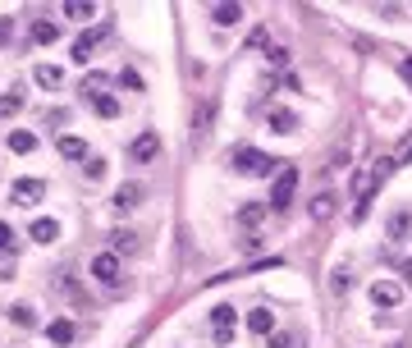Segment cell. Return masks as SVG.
I'll return each instance as SVG.
<instances>
[{
    "instance_id": "8fae6325",
    "label": "cell",
    "mask_w": 412,
    "mask_h": 348,
    "mask_svg": "<svg viewBox=\"0 0 412 348\" xmlns=\"http://www.w3.org/2000/svg\"><path fill=\"white\" fill-rule=\"evenodd\" d=\"M211 19H216L220 28H234V23H243V5L225 0V5H216V10H211Z\"/></svg>"
},
{
    "instance_id": "f546056e",
    "label": "cell",
    "mask_w": 412,
    "mask_h": 348,
    "mask_svg": "<svg viewBox=\"0 0 412 348\" xmlns=\"http://www.w3.org/2000/svg\"><path fill=\"white\" fill-rule=\"evenodd\" d=\"M271 348H303L298 335H271Z\"/></svg>"
},
{
    "instance_id": "4dcf8cb0",
    "label": "cell",
    "mask_w": 412,
    "mask_h": 348,
    "mask_svg": "<svg viewBox=\"0 0 412 348\" xmlns=\"http://www.w3.org/2000/svg\"><path fill=\"white\" fill-rule=\"evenodd\" d=\"M14 321H19V326H33V321H37V316H33V307H14Z\"/></svg>"
},
{
    "instance_id": "d6986e66",
    "label": "cell",
    "mask_w": 412,
    "mask_h": 348,
    "mask_svg": "<svg viewBox=\"0 0 412 348\" xmlns=\"http://www.w3.org/2000/svg\"><path fill=\"white\" fill-rule=\"evenodd\" d=\"M33 147H37V138H33V133H28V129H14V133H10V152L28 156V152H33Z\"/></svg>"
},
{
    "instance_id": "5b68a950",
    "label": "cell",
    "mask_w": 412,
    "mask_h": 348,
    "mask_svg": "<svg viewBox=\"0 0 412 348\" xmlns=\"http://www.w3.org/2000/svg\"><path fill=\"white\" fill-rule=\"evenodd\" d=\"M138 248H142L138 229H110V252H115V257H133Z\"/></svg>"
},
{
    "instance_id": "f1b7e54d",
    "label": "cell",
    "mask_w": 412,
    "mask_h": 348,
    "mask_svg": "<svg viewBox=\"0 0 412 348\" xmlns=\"http://www.w3.org/2000/svg\"><path fill=\"white\" fill-rule=\"evenodd\" d=\"M120 83L129 87V92H142V87H147V83H142V74H138V69H124V74H120Z\"/></svg>"
},
{
    "instance_id": "d4e9b609",
    "label": "cell",
    "mask_w": 412,
    "mask_h": 348,
    "mask_svg": "<svg viewBox=\"0 0 412 348\" xmlns=\"http://www.w3.org/2000/svg\"><path fill=\"white\" fill-rule=\"evenodd\" d=\"M106 83H110L106 74H87V78H83V92H87L92 101H97V97H101V87H106Z\"/></svg>"
},
{
    "instance_id": "d590c367",
    "label": "cell",
    "mask_w": 412,
    "mask_h": 348,
    "mask_svg": "<svg viewBox=\"0 0 412 348\" xmlns=\"http://www.w3.org/2000/svg\"><path fill=\"white\" fill-rule=\"evenodd\" d=\"M403 280H408V284H412V257H408V261H403Z\"/></svg>"
},
{
    "instance_id": "9c48e42d",
    "label": "cell",
    "mask_w": 412,
    "mask_h": 348,
    "mask_svg": "<svg viewBox=\"0 0 412 348\" xmlns=\"http://www.w3.org/2000/svg\"><path fill=\"white\" fill-rule=\"evenodd\" d=\"M248 330L252 335H275V312L271 307H252L248 312Z\"/></svg>"
},
{
    "instance_id": "8d00e7d4",
    "label": "cell",
    "mask_w": 412,
    "mask_h": 348,
    "mask_svg": "<svg viewBox=\"0 0 412 348\" xmlns=\"http://www.w3.org/2000/svg\"><path fill=\"white\" fill-rule=\"evenodd\" d=\"M399 74H403V78H408V83H412V60H403V69H399Z\"/></svg>"
},
{
    "instance_id": "30bf717a",
    "label": "cell",
    "mask_w": 412,
    "mask_h": 348,
    "mask_svg": "<svg viewBox=\"0 0 412 348\" xmlns=\"http://www.w3.org/2000/svg\"><path fill=\"white\" fill-rule=\"evenodd\" d=\"M55 147H60V156H69V161H83V156H87V142L78 138V133H60Z\"/></svg>"
},
{
    "instance_id": "1f68e13d",
    "label": "cell",
    "mask_w": 412,
    "mask_h": 348,
    "mask_svg": "<svg viewBox=\"0 0 412 348\" xmlns=\"http://www.w3.org/2000/svg\"><path fill=\"white\" fill-rule=\"evenodd\" d=\"M10 248H14V229L0 220V252H10Z\"/></svg>"
},
{
    "instance_id": "836d02e7",
    "label": "cell",
    "mask_w": 412,
    "mask_h": 348,
    "mask_svg": "<svg viewBox=\"0 0 412 348\" xmlns=\"http://www.w3.org/2000/svg\"><path fill=\"white\" fill-rule=\"evenodd\" d=\"M87 179H106V161H87Z\"/></svg>"
},
{
    "instance_id": "277c9868",
    "label": "cell",
    "mask_w": 412,
    "mask_h": 348,
    "mask_svg": "<svg viewBox=\"0 0 412 348\" xmlns=\"http://www.w3.org/2000/svg\"><path fill=\"white\" fill-rule=\"evenodd\" d=\"M14 202H19V207H37V202H42L46 197V184L42 179H14Z\"/></svg>"
},
{
    "instance_id": "ffe728a7",
    "label": "cell",
    "mask_w": 412,
    "mask_h": 348,
    "mask_svg": "<svg viewBox=\"0 0 412 348\" xmlns=\"http://www.w3.org/2000/svg\"><path fill=\"white\" fill-rule=\"evenodd\" d=\"M65 14H69V19H78V23H87L92 14H97V5H92V0H69Z\"/></svg>"
},
{
    "instance_id": "ba28073f",
    "label": "cell",
    "mask_w": 412,
    "mask_h": 348,
    "mask_svg": "<svg viewBox=\"0 0 412 348\" xmlns=\"http://www.w3.org/2000/svg\"><path fill=\"white\" fill-rule=\"evenodd\" d=\"M211 326H216V339H229V335H234V326H239V312H234L229 303H220L216 312H211Z\"/></svg>"
},
{
    "instance_id": "4fadbf2b",
    "label": "cell",
    "mask_w": 412,
    "mask_h": 348,
    "mask_svg": "<svg viewBox=\"0 0 412 348\" xmlns=\"http://www.w3.org/2000/svg\"><path fill=\"white\" fill-rule=\"evenodd\" d=\"M142 202V184H120V193H115V211H133Z\"/></svg>"
},
{
    "instance_id": "ac0fdd59",
    "label": "cell",
    "mask_w": 412,
    "mask_h": 348,
    "mask_svg": "<svg viewBox=\"0 0 412 348\" xmlns=\"http://www.w3.org/2000/svg\"><path fill=\"white\" fill-rule=\"evenodd\" d=\"M412 234V211H394L390 216V239H408Z\"/></svg>"
},
{
    "instance_id": "603a6c76",
    "label": "cell",
    "mask_w": 412,
    "mask_h": 348,
    "mask_svg": "<svg viewBox=\"0 0 412 348\" xmlns=\"http://www.w3.org/2000/svg\"><path fill=\"white\" fill-rule=\"evenodd\" d=\"M261 220H266V207H243V211H239V225H243V229L261 225Z\"/></svg>"
},
{
    "instance_id": "6da1fadb",
    "label": "cell",
    "mask_w": 412,
    "mask_h": 348,
    "mask_svg": "<svg viewBox=\"0 0 412 348\" xmlns=\"http://www.w3.org/2000/svg\"><path fill=\"white\" fill-rule=\"evenodd\" d=\"M229 165H234L239 174H271V170H280V165H275L271 156H261L257 147H239V152L229 156Z\"/></svg>"
},
{
    "instance_id": "7a4b0ae2",
    "label": "cell",
    "mask_w": 412,
    "mask_h": 348,
    "mask_svg": "<svg viewBox=\"0 0 412 348\" xmlns=\"http://www.w3.org/2000/svg\"><path fill=\"white\" fill-rule=\"evenodd\" d=\"M293 193H298V174H293V170H280V174H275V188H271V207L284 211V207L293 202Z\"/></svg>"
},
{
    "instance_id": "d6a6232c",
    "label": "cell",
    "mask_w": 412,
    "mask_h": 348,
    "mask_svg": "<svg viewBox=\"0 0 412 348\" xmlns=\"http://www.w3.org/2000/svg\"><path fill=\"white\" fill-rule=\"evenodd\" d=\"M10 33H14V19H10V14H0V46L10 42Z\"/></svg>"
},
{
    "instance_id": "e0dca14e",
    "label": "cell",
    "mask_w": 412,
    "mask_h": 348,
    "mask_svg": "<svg viewBox=\"0 0 412 348\" xmlns=\"http://www.w3.org/2000/svg\"><path fill=\"white\" fill-rule=\"evenodd\" d=\"M55 37H60V28H55L51 19H37L33 23V46H51Z\"/></svg>"
},
{
    "instance_id": "484cf974",
    "label": "cell",
    "mask_w": 412,
    "mask_h": 348,
    "mask_svg": "<svg viewBox=\"0 0 412 348\" xmlns=\"http://www.w3.org/2000/svg\"><path fill=\"white\" fill-rule=\"evenodd\" d=\"M271 129L275 133H293V110H275V115H271Z\"/></svg>"
},
{
    "instance_id": "7402d4cb",
    "label": "cell",
    "mask_w": 412,
    "mask_h": 348,
    "mask_svg": "<svg viewBox=\"0 0 412 348\" xmlns=\"http://www.w3.org/2000/svg\"><path fill=\"white\" fill-rule=\"evenodd\" d=\"M37 83H42V87H60V65H37Z\"/></svg>"
},
{
    "instance_id": "83f0119b",
    "label": "cell",
    "mask_w": 412,
    "mask_h": 348,
    "mask_svg": "<svg viewBox=\"0 0 412 348\" xmlns=\"http://www.w3.org/2000/svg\"><path fill=\"white\" fill-rule=\"evenodd\" d=\"M19 106H23V92H10V97H0V120H5V115H14Z\"/></svg>"
},
{
    "instance_id": "44dd1931",
    "label": "cell",
    "mask_w": 412,
    "mask_h": 348,
    "mask_svg": "<svg viewBox=\"0 0 412 348\" xmlns=\"http://www.w3.org/2000/svg\"><path fill=\"white\" fill-rule=\"evenodd\" d=\"M330 289H335V294H348V289H353V271H348V266H335V275H330Z\"/></svg>"
},
{
    "instance_id": "8992f818",
    "label": "cell",
    "mask_w": 412,
    "mask_h": 348,
    "mask_svg": "<svg viewBox=\"0 0 412 348\" xmlns=\"http://www.w3.org/2000/svg\"><path fill=\"white\" fill-rule=\"evenodd\" d=\"M371 303L390 312V307H399V303H403V289H399L394 280H376V284H371Z\"/></svg>"
},
{
    "instance_id": "5bb4252c",
    "label": "cell",
    "mask_w": 412,
    "mask_h": 348,
    "mask_svg": "<svg viewBox=\"0 0 412 348\" xmlns=\"http://www.w3.org/2000/svg\"><path fill=\"white\" fill-rule=\"evenodd\" d=\"M46 339H51L55 348L74 344V321H51V326H46Z\"/></svg>"
},
{
    "instance_id": "e575fe53",
    "label": "cell",
    "mask_w": 412,
    "mask_h": 348,
    "mask_svg": "<svg viewBox=\"0 0 412 348\" xmlns=\"http://www.w3.org/2000/svg\"><path fill=\"white\" fill-rule=\"evenodd\" d=\"M394 161H399V165H412V142H403V147H399V156H394Z\"/></svg>"
},
{
    "instance_id": "4316f807",
    "label": "cell",
    "mask_w": 412,
    "mask_h": 348,
    "mask_svg": "<svg viewBox=\"0 0 412 348\" xmlns=\"http://www.w3.org/2000/svg\"><path fill=\"white\" fill-rule=\"evenodd\" d=\"M206 129H211V106H202V110H197V124H193V138H197V142H202V138H206Z\"/></svg>"
},
{
    "instance_id": "7c38bea8",
    "label": "cell",
    "mask_w": 412,
    "mask_h": 348,
    "mask_svg": "<svg viewBox=\"0 0 412 348\" xmlns=\"http://www.w3.org/2000/svg\"><path fill=\"white\" fill-rule=\"evenodd\" d=\"M55 239H60V220H51V216L33 220V243H55Z\"/></svg>"
},
{
    "instance_id": "9a60e30c",
    "label": "cell",
    "mask_w": 412,
    "mask_h": 348,
    "mask_svg": "<svg viewBox=\"0 0 412 348\" xmlns=\"http://www.w3.org/2000/svg\"><path fill=\"white\" fill-rule=\"evenodd\" d=\"M97 42H101V33H78V42H74V60L83 65V60H92V51H97Z\"/></svg>"
},
{
    "instance_id": "3957f363",
    "label": "cell",
    "mask_w": 412,
    "mask_h": 348,
    "mask_svg": "<svg viewBox=\"0 0 412 348\" xmlns=\"http://www.w3.org/2000/svg\"><path fill=\"white\" fill-rule=\"evenodd\" d=\"M156 156H161V138H156V133H138V138L129 142V161L147 165V161H156Z\"/></svg>"
},
{
    "instance_id": "cb8c5ba5",
    "label": "cell",
    "mask_w": 412,
    "mask_h": 348,
    "mask_svg": "<svg viewBox=\"0 0 412 348\" xmlns=\"http://www.w3.org/2000/svg\"><path fill=\"white\" fill-rule=\"evenodd\" d=\"M92 106H97V115H106V120H115V115H120V101H115V97H106V92H101V97L92 101Z\"/></svg>"
},
{
    "instance_id": "52a82bcc",
    "label": "cell",
    "mask_w": 412,
    "mask_h": 348,
    "mask_svg": "<svg viewBox=\"0 0 412 348\" xmlns=\"http://www.w3.org/2000/svg\"><path fill=\"white\" fill-rule=\"evenodd\" d=\"M92 275H97L101 284H120V257H115V252H101V257H92Z\"/></svg>"
},
{
    "instance_id": "2e32d148",
    "label": "cell",
    "mask_w": 412,
    "mask_h": 348,
    "mask_svg": "<svg viewBox=\"0 0 412 348\" xmlns=\"http://www.w3.org/2000/svg\"><path fill=\"white\" fill-rule=\"evenodd\" d=\"M307 211H312V220H330L335 216V193H316Z\"/></svg>"
}]
</instances>
